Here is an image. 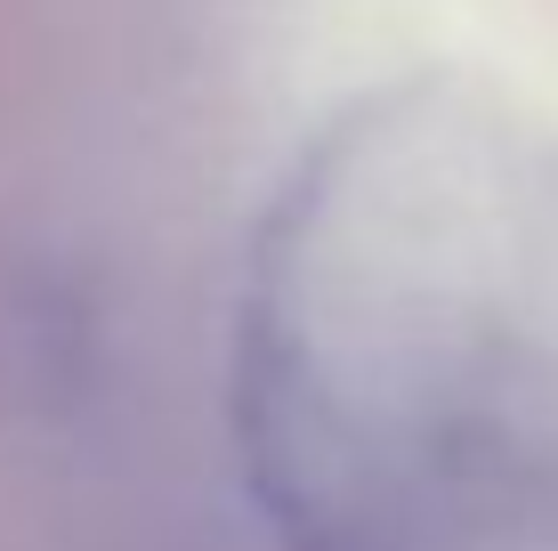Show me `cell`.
Returning a JSON list of instances; mask_svg holds the SVG:
<instances>
[{"mask_svg":"<svg viewBox=\"0 0 558 551\" xmlns=\"http://www.w3.org/2000/svg\"><path fill=\"white\" fill-rule=\"evenodd\" d=\"M235 454L283 551L558 536V130L421 73L267 203L235 309Z\"/></svg>","mask_w":558,"mask_h":551,"instance_id":"cell-1","label":"cell"}]
</instances>
